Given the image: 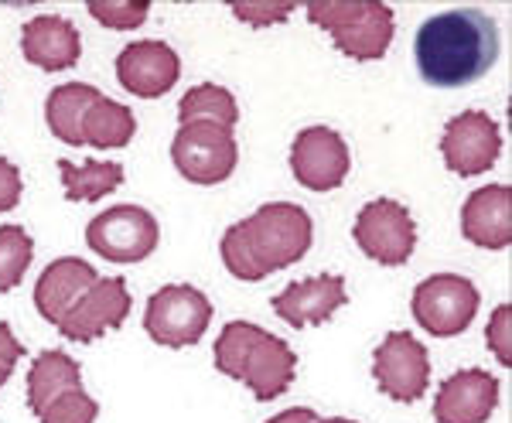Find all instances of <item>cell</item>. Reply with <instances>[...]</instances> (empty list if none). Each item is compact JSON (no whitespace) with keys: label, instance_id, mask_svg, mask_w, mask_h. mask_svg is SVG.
Segmentation results:
<instances>
[{"label":"cell","instance_id":"cell-28","mask_svg":"<svg viewBox=\"0 0 512 423\" xmlns=\"http://www.w3.org/2000/svg\"><path fill=\"white\" fill-rule=\"evenodd\" d=\"M233 18H239L250 28H274L284 24L294 14V4H277V0H233Z\"/></svg>","mask_w":512,"mask_h":423},{"label":"cell","instance_id":"cell-17","mask_svg":"<svg viewBox=\"0 0 512 423\" xmlns=\"http://www.w3.org/2000/svg\"><path fill=\"white\" fill-rule=\"evenodd\" d=\"M461 236L478 250H506V246H512V188H475L461 205Z\"/></svg>","mask_w":512,"mask_h":423},{"label":"cell","instance_id":"cell-29","mask_svg":"<svg viewBox=\"0 0 512 423\" xmlns=\"http://www.w3.org/2000/svg\"><path fill=\"white\" fill-rule=\"evenodd\" d=\"M485 345L492 348V355L499 359V366H512V308L499 304L492 311L489 325H485Z\"/></svg>","mask_w":512,"mask_h":423},{"label":"cell","instance_id":"cell-19","mask_svg":"<svg viewBox=\"0 0 512 423\" xmlns=\"http://www.w3.org/2000/svg\"><path fill=\"white\" fill-rule=\"evenodd\" d=\"M21 55L41 72H65L82 58L79 28L59 14H38L21 31Z\"/></svg>","mask_w":512,"mask_h":423},{"label":"cell","instance_id":"cell-10","mask_svg":"<svg viewBox=\"0 0 512 423\" xmlns=\"http://www.w3.org/2000/svg\"><path fill=\"white\" fill-rule=\"evenodd\" d=\"M373 379L393 403H417L431 386V359L414 331H390L373 352Z\"/></svg>","mask_w":512,"mask_h":423},{"label":"cell","instance_id":"cell-32","mask_svg":"<svg viewBox=\"0 0 512 423\" xmlns=\"http://www.w3.org/2000/svg\"><path fill=\"white\" fill-rule=\"evenodd\" d=\"M318 413L311 410V406H291V410L277 413V417H270L267 423H315Z\"/></svg>","mask_w":512,"mask_h":423},{"label":"cell","instance_id":"cell-25","mask_svg":"<svg viewBox=\"0 0 512 423\" xmlns=\"http://www.w3.org/2000/svg\"><path fill=\"white\" fill-rule=\"evenodd\" d=\"M35 260V243L21 226H0V294L14 290Z\"/></svg>","mask_w":512,"mask_h":423},{"label":"cell","instance_id":"cell-4","mask_svg":"<svg viewBox=\"0 0 512 423\" xmlns=\"http://www.w3.org/2000/svg\"><path fill=\"white\" fill-rule=\"evenodd\" d=\"M243 239L253 253L256 270L263 280L270 273H280L308 256L311 243H315V222L311 215L294 202H267L260 205L250 219L239 222Z\"/></svg>","mask_w":512,"mask_h":423},{"label":"cell","instance_id":"cell-22","mask_svg":"<svg viewBox=\"0 0 512 423\" xmlns=\"http://www.w3.org/2000/svg\"><path fill=\"white\" fill-rule=\"evenodd\" d=\"M134 137H137L134 110L110 96H99L93 110L86 113V120H82V144L96 147V151H117V147H127Z\"/></svg>","mask_w":512,"mask_h":423},{"label":"cell","instance_id":"cell-5","mask_svg":"<svg viewBox=\"0 0 512 423\" xmlns=\"http://www.w3.org/2000/svg\"><path fill=\"white\" fill-rule=\"evenodd\" d=\"M171 161H175V168L185 181L212 188L233 178L239 164V144L233 130L219 127V123H178V134L171 140Z\"/></svg>","mask_w":512,"mask_h":423},{"label":"cell","instance_id":"cell-13","mask_svg":"<svg viewBox=\"0 0 512 423\" xmlns=\"http://www.w3.org/2000/svg\"><path fill=\"white\" fill-rule=\"evenodd\" d=\"M130 290L123 277H99L93 287L82 294V301L65 314L59 325L62 338L79 345H89L103 338L106 331H117L130 318Z\"/></svg>","mask_w":512,"mask_h":423},{"label":"cell","instance_id":"cell-15","mask_svg":"<svg viewBox=\"0 0 512 423\" xmlns=\"http://www.w3.org/2000/svg\"><path fill=\"white\" fill-rule=\"evenodd\" d=\"M499 406V379L485 369H461L437 386V423H489Z\"/></svg>","mask_w":512,"mask_h":423},{"label":"cell","instance_id":"cell-18","mask_svg":"<svg viewBox=\"0 0 512 423\" xmlns=\"http://www.w3.org/2000/svg\"><path fill=\"white\" fill-rule=\"evenodd\" d=\"M99 280V273L93 263H86L82 256H59L55 263H48L41 270L38 284H35V308L48 325L59 328L76 304L82 301L89 287Z\"/></svg>","mask_w":512,"mask_h":423},{"label":"cell","instance_id":"cell-1","mask_svg":"<svg viewBox=\"0 0 512 423\" xmlns=\"http://www.w3.org/2000/svg\"><path fill=\"white\" fill-rule=\"evenodd\" d=\"M417 72L427 86L461 89L485 76L499 58L495 21L478 7H458L427 18L414 38Z\"/></svg>","mask_w":512,"mask_h":423},{"label":"cell","instance_id":"cell-26","mask_svg":"<svg viewBox=\"0 0 512 423\" xmlns=\"http://www.w3.org/2000/svg\"><path fill=\"white\" fill-rule=\"evenodd\" d=\"M35 417H38V423H96L99 403L79 386V389H69V393L55 396L45 410L35 413Z\"/></svg>","mask_w":512,"mask_h":423},{"label":"cell","instance_id":"cell-24","mask_svg":"<svg viewBox=\"0 0 512 423\" xmlns=\"http://www.w3.org/2000/svg\"><path fill=\"white\" fill-rule=\"evenodd\" d=\"M192 120H205V123H219V127L233 130L239 123V103L229 89L216 86V82H202V86H192L178 103V123H192Z\"/></svg>","mask_w":512,"mask_h":423},{"label":"cell","instance_id":"cell-23","mask_svg":"<svg viewBox=\"0 0 512 423\" xmlns=\"http://www.w3.org/2000/svg\"><path fill=\"white\" fill-rule=\"evenodd\" d=\"M59 174L69 202H99L123 185V164L113 161H59Z\"/></svg>","mask_w":512,"mask_h":423},{"label":"cell","instance_id":"cell-3","mask_svg":"<svg viewBox=\"0 0 512 423\" xmlns=\"http://www.w3.org/2000/svg\"><path fill=\"white\" fill-rule=\"evenodd\" d=\"M311 24L328 31L335 48L355 62H376L390 52L396 35L393 7L379 0H311L308 7Z\"/></svg>","mask_w":512,"mask_h":423},{"label":"cell","instance_id":"cell-33","mask_svg":"<svg viewBox=\"0 0 512 423\" xmlns=\"http://www.w3.org/2000/svg\"><path fill=\"white\" fill-rule=\"evenodd\" d=\"M315 423H359V420H349V417H328V420H315Z\"/></svg>","mask_w":512,"mask_h":423},{"label":"cell","instance_id":"cell-6","mask_svg":"<svg viewBox=\"0 0 512 423\" xmlns=\"http://www.w3.org/2000/svg\"><path fill=\"white\" fill-rule=\"evenodd\" d=\"M212 325V301L192 284H164L144 311V331L161 348H192Z\"/></svg>","mask_w":512,"mask_h":423},{"label":"cell","instance_id":"cell-30","mask_svg":"<svg viewBox=\"0 0 512 423\" xmlns=\"http://www.w3.org/2000/svg\"><path fill=\"white\" fill-rule=\"evenodd\" d=\"M21 192H24V181H21L18 164H11L7 157H0V215L18 209Z\"/></svg>","mask_w":512,"mask_h":423},{"label":"cell","instance_id":"cell-21","mask_svg":"<svg viewBox=\"0 0 512 423\" xmlns=\"http://www.w3.org/2000/svg\"><path fill=\"white\" fill-rule=\"evenodd\" d=\"M82 386V366L72 355L59 352V348H45L41 355H35L28 369V406L31 413L45 410L55 396L69 393V389Z\"/></svg>","mask_w":512,"mask_h":423},{"label":"cell","instance_id":"cell-31","mask_svg":"<svg viewBox=\"0 0 512 423\" xmlns=\"http://www.w3.org/2000/svg\"><path fill=\"white\" fill-rule=\"evenodd\" d=\"M21 355H24V345L18 342V335L11 331V325H0V389L14 376Z\"/></svg>","mask_w":512,"mask_h":423},{"label":"cell","instance_id":"cell-20","mask_svg":"<svg viewBox=\"0 0 512 423\" xmlns=\"http://www.w3.org/2000/svg\"><path fill=\"white\" fill-rule=\"evenodd\" d=\"M103 96L96 86L89 82H65V86H55L45 99V123L62 144L69 147H82V120L93 110V103Z\"/></svg>","mask_w":512,"mask_h":423},{"label":"cell","instance_id":"cell-12","mask_svg":"<svg viewBox=\"0 0 512 423\" xmlns=\"http://www.w3.org/2000/svg\"><path fill=\"white\" fill-rule=\"evenodd\" d=\"M352 168L349 144L332 127H308L291 144V174L308 192H335Z\"/></svg>","mask_w":512,"mask_h":423},{"label":"cell","instance_id":"cell-16","mask_svg":"<svg viewBox=\"0 0 512 423\" xmlns=\"http://www.w3.org/2000/svg\"><path fill=\"white\" fill-rule=\"evenodd\" d=\"M345 301H349L345 277H338V273H318V277L294 280V284L280 290L274 297V314L301 331V328L325 325L338 308H345Z\"/></svg>","mask_w":512,"mask_h":423},{"label":"cell","instance_id":"cell-2","mask_svg":"<svg viewBox=\"0 0 512 423\" xmlns=\"http://www.w3.org/2000/svg\"><path fill=\"white\" fill-rule=\"evenodd\" d=\"M212 362L222 376L243 383L260 403H270L291 389L297 376V355L280 335H270L253 321H229L219 331Z\"/></svg>","mask_w":512,"mask_h":423},{"label":"cell","instance_id":"cell-14","mask_svg":"<svg viewBox=\"0 0 512 423\" xmlns=\"http://www.w3.org/2000/svg\"><path fill=\"white\" fill-rule=\"evenodd\" d=\"M178 76L181 58L168 41H130L117 55V82L137 99H161L168 89H175Z\"/></svg>","mask_w":512,"mask_h":423},{"label":"cell","instance_id":"cell-9","mask_svg":"<svg viewBox=\"0 0 512 423\" xmlns=\"http://www.w3.org/2000/svg\"><path fill=\"white\" fill-rule=\"evenodd\" d=\"M352 239L369 260L383 267H403L417 250V222L396 198H373L355 215Z\"/></svg>","mask_w":512,"mask_h":423},{"label":"cell","instance_id":"cell-27","mask_svg":"<svg viewBox=\"0 0 512 423\" xmlns=\"http://www.w3.org/2000/svg\"><path fill=\"white\" fill-rule=\"evenodd\" d=\"M86 11L110 31H134L147 21L151 4L147 0H89Z\"/></svg>","mask_w":512,"mask_h":423},{"label":"cell","instance_id":"cell-8","mask_svg":"<svg viewBox=\"0 0 512 423\" xmlns=\"http://www.w3.org/2000/svg\"><path fill=\"white\" fill-rule=\"evenodd\" d=\"M161 226L140 205H113L86 226V246L106 263H144L158 250Z\"/></svg>","mask_w":512,"mask_h":423},{"label":"cell","instance_id":"cell-11","mask_svg":"<svg viewBox=\"0 0 512 423\" xmlns=\"http://www.w3.org/2000/svg\"><path fill=\"white\" fill-rule=\"evenodd\" d=\"M502 154V127L482 110H465L444 123L441 157L451 174L475 178L495 168Z\"/></svg>","mask_w":512,"mask_h":423},{"label":"cell","instance_id":"cell-7","mask_svg":"<svg viewBox=\"0 0 512 423\" xmlns=\"http://www.w3.org/2000/svg\"><path fill=\"white\" fill-rule=\"evenodd\" d=\"M478 287L461 273H434V277L420 280L414 297H410V311L414 321L427 335L434 338H454L461 331H468V325L478 314Z\"/></svg>","mask_w":512,"mask_h":423}]
</instances>
